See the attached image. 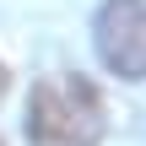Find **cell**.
I'll return each instance as SVG.
<instances>
[{"label":"cell","mask_w":146,"mask_h":146,"mask_svg":"<svg viewBox=\"0 0 146 146\" xmlns=\"http://www.w3.org/2000/svg\"><path fill=\"white\" fill-rule=\"evenodd\" d=\"M103 130H108V108L87 76L60 70L33 87V98H27V141L33 146H98Z\"/></svg>","instance_id":"1"},{"label":"cell","mask_w":146,"mask_h":146,"mask_svg":"<svg viewBox=\"0 0 146 146\" xmlns=\"http://www.w3.org/2000/svg\"><path fill=\"white\" fill-rule=\"evenodd\" d=\"M0 81H5V70H0Z\"/></svg>","instance_id":"3"},{"label":"cell","mask_w":146,"mask_h":146,"mask_svg":"<svg viewBox=\"0 0 146 146\" xmlns=\"http://www.w3.org/2000/svg\"><path fill=\"white\" fill-rule=\"evenodd\" d=\"M92 43L119 81H146V0H108L92 22Z\"/></svg>","instance_id":"2"}]
</instances>
